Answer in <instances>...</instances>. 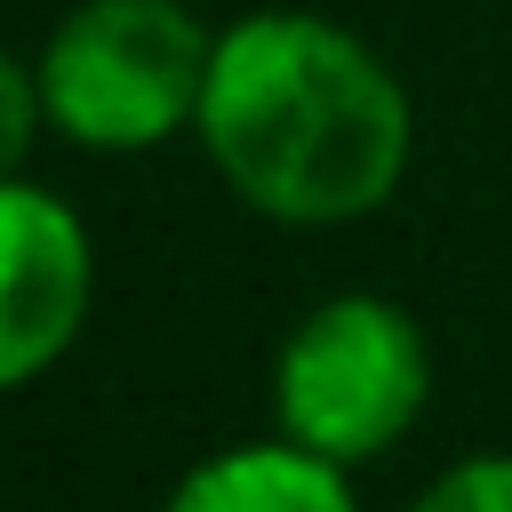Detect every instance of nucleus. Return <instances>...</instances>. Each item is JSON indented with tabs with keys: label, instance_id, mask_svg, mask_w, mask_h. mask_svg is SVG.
Returning <instances> with one entry per match:
<instances>
[{
	"label": "nucleus",
	"instance_id": "obj_6",
	"mask_svg": "<svg viewBox=\"0 0 512 512\" xmlns=\"http://www.w3.org/2000/svg\"><path fill=\"white\" fill-rule=\"evenodd\" d=\"M408 512H512V448H472L440 464Z\"/></svg>",
	"mask_w": 512,
	"mask_h": 512
},
{
	"label": "nucleus",
	"instance_id": "obj_4",
	"mask_svg": "<svg viewBox=\"0 0 512 512\" xmlns=\"http://www.w3.org/2000/svg\"><path fill=\"white\" fill-rule=\"evenodd\" d=\"M96 304V240L64 192L32 168L0 176V384H40L88 328Z\"/></svg>",
	"mask_w": 512,
	"mask_h": 512
},
{
	"label": "nucleus",
	"instance_id": "obj_3",
	"mask_svg": "<svg viewBox=\"0 0 512 512\" xmlns=\"http://www.w3.org/2000/svg\"><path fill=\"white\" fill-rule=\"evenodd\" d=\"M432 400V344L408 304L376 288H336L272 352V432L304 440L328 464L392 456Z\"/></svg>",
	"mask_w": 512,
	"mask_h": 512
},
{
	"label": "nucleus",
	"instance_id": "obj_7",
	"mask_svg": "<svg viewBox=\"0 0 512 512\" xmlns=\"http://www.w3.org/2000/svg\"><path fill=\"white\" fill-rule=\"evenodd\" d=\"M48 128V96H40V72L32 56H8L0 64V168H24L32 144Z\"/></svg>",
	"mask_w": 512,
	"mask_h": 512
},
{
	"label": "nucleus",
	"instance_id": "obj_1",
	"mask_svg": "<svg viewBox=\"0 0 512 512\" xmlns=\"http://www.w3.org/2000/svg\"><path fill=\"white\" fill-rule=\"evenodd\" d=\"M192 136L248 216L336 232L392 208L416 160V104L392 56L352 24L312 8H256L216 24Z\"/></svg>",
	"mask_w": 512,
	"mask_h": 512
},
{
	"label": "nucleus",
	"instance_id": "obj_2",
	"mask_svg": "<svg viewBox=\"0 0 512 512\" xmlns=\"http://www.w3.org/2000/svg\"><path fill=\"white\" fill-rule=\"evenodd\" d=\"M216 32L184 0H72L32 48L48 128L80 152H160L200 120Z\"/></svg>",
	"mask_w": 512,
	"mask_h": 512
},
{
	"label": "nucleus",
	"instance_id": "obj_5",
	"mask_svg": "<svg viewBox=\"0 0 512 512\" xmlns=\"http://www.w3.org/2000/svg\"><path fill=\"white\" fill-rule=\"evenodd\" d=\"M160 512H360L352 464L312 456L304 440H224L200 464H184L160 496Z\"/></svg>",
	"mask_w": 512,
	"mask_h": 512
}]
</instances>
